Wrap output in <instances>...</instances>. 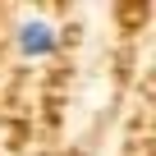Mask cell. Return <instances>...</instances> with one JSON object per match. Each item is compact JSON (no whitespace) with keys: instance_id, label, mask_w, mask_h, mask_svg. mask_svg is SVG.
<instances>
[{"instance_id":"obj_1","label":"cell","mask_w":156,"mask_h":156,"mask_svg":"<svg viewBox=\"0 0 156 156\" xmlns=\"http://www.w3.org/2000/svg\"><path fill=\"white\" fill-rule=\"evenodd\" d=\"M19 51H23L28 60H37V55H51V51H55V28H51V23H41V19H28V23H19Z\"/></svg>"}]
</instances>
